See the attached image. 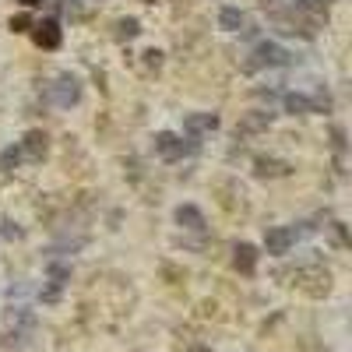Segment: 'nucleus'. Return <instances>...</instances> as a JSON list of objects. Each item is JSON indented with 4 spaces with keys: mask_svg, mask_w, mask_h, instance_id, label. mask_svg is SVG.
Segmentation results:
<instances>
[{
    "mask_svg": "<svg viewBox=\"0 0 352 352\" xmlns=\"http://www.w3.org/2000/svg\"><path fill=\"white\" fill-rule=\"evenodd\" d=\"M296 56H292L285 46H278V43H261L254 53H250V60L243 64V71L247 74H254V71H261V67H285V64H292Z\"/></svg>",
    "mask_w": 352,
    "mask_h": 352,
    "instance_id": "f257e3e1",
    "label": "nucleus"
},
{
    "mask_svg": "<svg viewBox=\"0 0 352 352\" xmlns=\"http://www.w3.org/2000/svg\"><path fill=\"white\" fill-rule=\"evenodd\" d=\"M46 99H50L56 109L78 106V99H81V81H78L74 74H60L53 85H46Z\"/></svg>",
    "mask_w": 352,
    "mask_h": 352,
    "instance_id": "f03ea898",
    "label": "nucleus"
},
{
    "mask_svg": "<svg viewBox=\"0 0 352 352\" xmlns=\"http://www.w3.org/2000/svg\"><path fill=\"white\" fill-rule=\"evenodd\" d=\"M300 232L303 229H296V226H275V229H268V236H264V250L282 257V254H289L292 247H296Z\"/></svg>",
    "mask_w": 352,
    "mask_h": 352,
    "instance_id": "7ed1b4c3",
    "label": "nucleus"
},
{
    "mask_svg": "<svg viewBox=\"0 0 352 352\" xmlns=\"http://www.w3.org/2000/svg\"><path fill=\"white\" fill-rule=\"evenodd\" d=\"M219 127V116L215 113H190L184 120V131L190 134V148H197V138L201 134H212Z\"/></svg>",
    "mask_w": 352,
    "mask_h": 352,
    "instance_id": "20e7f679",
    "label": "nucleus"
},
{
    "mask_svg": "<svg viewBox=\"0 0 352 352\" xmlns=\"http://www.w3.org/2000/svg\"><path fill=\"white\" fill-rule=\"evenodd\" d=\"M155 152H159L166 162H176V159H184V155H187V144L176 138V134L162 131V134H155Z\"/></svg>",
    "mask_w": 352,
    "mask_h": 352,
    "instance_id": "39448f33",
    "label": "nucleus"
},
{
    "mask_svg": "<svg viewBox=\"0 0 352 352\" xmlns=\"http://www.w3.org/2000/svg\"><path fill=\"white\" fill-rule=\"evenodd\" d=\"M18 152H21V159H28V162H43V155H46V134H43V131H28L25 141L18 144Z\"/></svg>",
    "mask_w": 352,
    "mask_h": 352,
    "instance_id": "423d86ee",
    "label": "nucleus"
},
{
    "mask_svg": "<svg viewBox=\"0 0 352 352\" xmlns=\"http://www.w3.org/2000/svg\"><path fill=\"white\" fill-rule=\"evenodd\" d=\"M268 124H272V113L268 109H250V113H243L240 116V134H261V131H268Z\"/></svg>",
    "mask_w": 352,
    "mask_h": 352,
    "instance_id": "0eeeda50",
    "label": "nucleus"
},
{
    "mask_svg": "<svg viewBox=\"0 0 352 352\" xmlns=\"http://www.w3.org/2000/svg\"><path fill=\"white\" fill-rule=\"evenodd\" d=\"M176 222H180L184 229H190V232H204V229H208V222H204V212L194 208V204H180V208H176Z\"/></svg>",
    "mask_w": 352,
    "mask_h": 352,
    "instance_id": "6e6552de",
    "label": "nucleus"
},
{
    "mask_svg": "<svg viewBox=\"0 0 352 352\" xmlns=\"http://www.w3.org/2000/svg\"><path fill=\"white\" fill-rule=\"evenodd\" d=\"M32 36H36V43L43 50H56L60 46V25L56 21H39V25H32Z\"/></svg>",
    "mask_w": 352,
    "mask_h": 352,
    "instance_id": "1a4fd4ad",
    "label": "nucleus"
},
{
    "mask_svg": "<svg viewBox=\"0 0 352 352\" xmlns=\"http://www.w3.org/2000/svg\"><path fill=\"white\" fill-rule=\"evenodd\" d=\"M282 102H285L289 113H300V116H303V113H317V102H314L310 96H303V92H285Z\"/></svg>",
    "mask_w": 352,
    "mask_h": 352,
    "instance_id": "9d476101",
    "label": "nucleus"
},
{
    "mask_svg": "<svg viewBox=\"0 0 352 352\" xmlns=\"http://www.w3.org/2000/svg\"><path fill=\"white\" fill-rule=\"evenodd\" d=\"M292 166L289 162H282V159H257L254 162V173L261 176V180H268V176H285Z\"/></svg>",
    "mask_w": 352,
    "mask_h": 352,
    "instance_id": "9b49d317",
    "label": "nucleus"
},
{
    "mask_svg": "<svg viewBox=\"0 0 352 352\" xmlns=\"http://www.w3.org/2000/svg\"><path fill=\"white\" fill-rule=\"evenodd\" d=\"M243 25H247V14L240 8H222L219 11V28H226V32H240Z\"/></svg>",
    "mask_w": 352,
    "mask_h": 352,
    "instance_id": "f8f14e48",
    "label": "nucleus"
},
{
    "mask_svg": "<svg viewBox=\"0 0 352 352\" xmlns=\"http://www.w3.org/2000/svg\"><path fill=\"white\" fill-rule=\"evenodd\" d=\"M232 261H236V268H240L243 275H254V268H257V250H254L250 243H240V247H236V257H232Z\"/></svg>",
    "mask_w": 352,
    "mask_h": 352,
    "instance_id": "ddd939ff",
    "label": "nucleus"
},
{
    "mask_svg": "<svg viewBox=\"0 0 352 352\" xmlns=\"http://www.w3.org/2000/svg\"><path fill=\"white\" fill-rule=\"evenodd\" d=\"M141 32V28H138V21L134 18H124L120 25H116V39H134Z\"/></svg>",
    "mask_w": 352,
    "mask_h": 352,
    "instance_id": "4468645a",
    "label": "nucleus"
},
{
    "mask_svg": "<svg viewBox=\"0 0 352 352\" xmlns=\"http://www.w3.org/2000/svg\"><path fill=\"white\" fill-rule=\"evenodd\" d=\"M21 162V152H18V144H11V148H4V155H0V169H11Z\"/></svg>",
    "mask_w": 352,
    "mask_h": 352,
    "instance_id": "2eb2a0df",
    "label": "nucleus"
},
{
    "mask_svg": "<svg viewBox=\"0 0 352 352\" xmlns=\"http://www.w3.org/2000/svg\"><path fill=\"white\" fill-rule=\"evenodd\" d=\"M60 8H64V14H71V18H85V8L78 4V0H60Z\"/></svg>",
    "mask_w": 352,
    "mask_h": 352,
    "instance_id": "dca6fc26",
    "label": "nucleus"
},
{
    "mask_svg": "<svg viewBox=\"0 0 352 352\" xmlns=\"http://www.w3.org/2000/svg\"><path fill=\"white\" fill-rule=\"evenodd\" d=\"M11 28H14V32H28V28H32V18L18 14V18H11Z\"/></svg>",
    "mask_w": 352,
    "mask_h": 352,
    "instance_id": "f3484780",
    "label": "nucleus"
},
{
    "mask_svg": "<svg viewBox=\"0 0 352 352\" xmlns=\"http://www.w3.org/2000/svg\"><path fill=\"white\" fill-rule=\"evenodd\" d=\"M180 352H212L208 345H197V342H187V345H180Z\"/></svg>",
    "mask_w": 352,
    "mask_h": 352,
    "instance_id": "a211bd4d",
    "label": "nucleus"
},
{
    "mask_svg": "<svg viewBox=\"0 0 352 352\" xmlns=\"http://www.w3.org/2000/svg\"><path fill=\"white\" fill-rule=\"evenodd\" d=\"M21 4H25V8H39V4H43V0H21Z\"/></svg>",
    "mask_w": 352,
    "mask_h": 352,
    "instance_id": "6ab92c4d",
    "label": "nucleus"
}]
</instances>
